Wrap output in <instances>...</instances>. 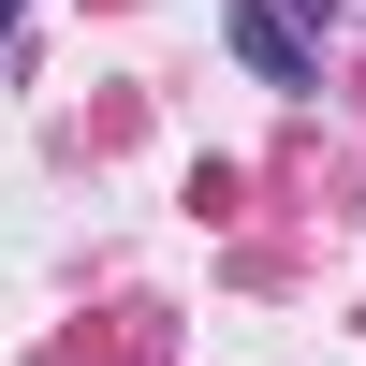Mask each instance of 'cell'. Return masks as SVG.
I'll return each mask as SVG.
<instances>
[{
	"instance_id": "6da1fadb",
	"label": "cell",
	"mask_w": 366,
	"mask_h": 366,
	"mask_svg": "<svg viewBox=\"0 0 366 366\" xmlns=\"http://www.w3.org/2000/svg\"><path fill=\"white\" fill-rule=\"evenodd\" d=\"M220 29H234V59H249L264 88H308V74H322V59H308V29H293L279 0H220Z\"/></svg>"
},
{
	"instance_id": "7a4b0ae2",
	"label": "cell",
	"mask_w": 366,
	"mask_h": 366,
	"mask_svg": "<svg viewBox=\"0 0 366 366\" xmlns=\"http://www.w3.org/2000/svg\"><path fill=\"white\" fill-rule=\"evenodd\" d=\"M0 44H15V0H0Z\"/></svg>"
}]
</instances>
